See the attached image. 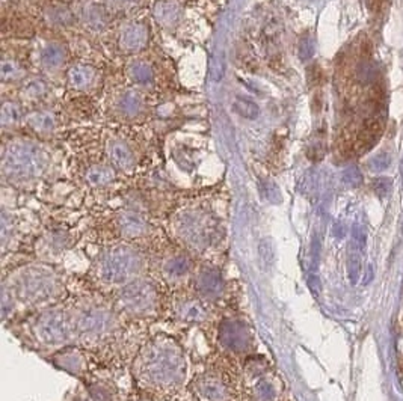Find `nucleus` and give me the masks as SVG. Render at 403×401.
Segmentation results:
<instances>
[{
    "mask_svg": "<svg viewBox=\"0 0 403 401\" xmlns=\"http://www.w3.org/2000/svg\"><path fill=\"white\" fill-rule=\"evenodd\" d=\"M187 369L183 345L165 332L148 338L132 359L135 383L150 401L175 398L189 383Z\"/></svg>",
    "mask_w": 403,
    "mask_h": 401,
    "instance_id": "obj_1",
    "label": "nucleus"
},
{
    "mask_svg": "<svg viewBox=\"0 0 403 401\" xmlns=\"http://www.w3.org/2000/svg\"><path fill=\"white\" fill-rule=\"evenodd\" d=\"M70 312L78 345L91 353H103L124 343L130 324L113 308L108 295L99 290L70 294L63 302Z\"/></svg>",
    "mask_w": 403,
    "mask_h": 401,
    "instance_id": "obj_2",
    "label": "nucleus"
},
{
    "mask_svg": "<svg viewBox=\"0 0 403 401\" xmlns=\"http://www.w3.org/2000/svg\"><path fill=\"white\" fill-rule=\"evenodd\" d=\"M2 294L8 295L14 308L27 312L61 305L70 295L66 274L46 261H29L5 273Z\"/></svg>",
    "mask_w": 403,
    "mask_h": 401,
    "instance_id": "obj_3",
    "label": "nucleus"
},
{
    "mask_svg": "<svg viewBox=\"0 0 403 401\" xmlns=\"http://www.w3.org/2000/svg\"><path fill=\"white\" fill-rule=\"evenodd\" d=\"M151 272V252L141 243L116 240L104 245L91 260L88 278L92 288L111 295Z\"/></svg>",
    "mask_w": 403,
    "mask_h": 401,
    "instance_id": "obj_4",
    "label": "nucleus"
},
{
    "mask_svg": "<svg viewBox=\"0 0 403 401\" xmlns=\"http://www.w3.org/2000/svg\"><path fill=\"white\" fill-rule=\"evenodd\" d=\"M18 329L23 335V341L39 352L55 353L63 347L78 344L66 303L27 312Z\"/></svg>",
    "mask_w": 403,
    "mask_h": 401,
    "instance_id": "obj_5",
    "label": "nucleus"
},
{
    "mask_svg": "<svg viewBox=\"0 0 403 401\" xmlns=\"http://www.w3.org/2000/svg\"><path fill=\"white\" fill-rule=\"evenodd\" d=\"M174 238L178 246L189 250L199 261L216 262L224 241L219 220L204 208H189L174 217Z\"/></svg>",
    "mask_w": 403,
    "mask_h": 401,
    "instance_id": "obj_6",
    "label": "nucleus"
},
{
    "mask_svg": "<svg viewBox=\"0 0 403 401\" xmlns=\"http://www.w3.org/2000/svg\"><path fill=\"white\" fill-rule=\"evenodd\" d=\"M168 291L151 274L124 285L108 295L113 308L130 324H150L165 312Z\"/></svg>",
    "mask_w": 403,
    "mask_h": 401,
    "instance_id": "obj_7",
    "label": "nucleus"
},
{
    "mask_svg": "<svg viewBox=\"0 0 403 401\" xmlns=\"http://www.w3.org/2000/svg\"><path fill=\"white\" fill-rule=\"evenodd\" d=\"M190 401H240L245 394L242 371H236L235 362L219 357V364L206 367L189 380Z\"/></svg>",
    "mask_w": 403,
    "mask_h": 401,
    "instance_id": "obj_8",
    "label": "nucleus"
},
{
    "mask_svg": "<svg viewBox=\"0 0 403 401\" xmlns=\"http://www.w3.org/2000/svg\"><path fill=\"white\" fill-rule=\"evenodd\" d=\"M211 329H213V341L221 357L232 362H243L254 355L256 333L243 315L232 311L221 312L218 320L211 324Z\"/></svg>",
    "mask_w": 403,
    "mask_h": 401,
    "instance_id": "obj_9",
    "label": "nucleus"
},
{
    "mask_svg": "<svg viewBox=\"0 0 403 401\" xmlns=\"http://www.w3.org/2000/svg\"><path fill=\"white\" fill-rule=\"evenodd\" d=\"M198 258L182 246L163 248L151 252L150 274L169 293L186 288L198 266Z\"/></svg>",
    "mask_w": 403,
    "mask_h": 401,
    "instance_id": "obj_10",
    "label": "nucleus"
},
{
    "mask_svg": "<svg viewBox=\"0 0 403 401\" xmlns=\"http://www.w3.org/2000/svg\"><path fill=\"white\" fill-rule=\"evenodd\" d=\"M221 312L222 311L216 306L198 298L186 287L168 293L163 315L177 326L192 329V327L204 326L211 327Z\"/></svg>",
    "mask_w": 403,
    "mask_h": 401,
    "instance_id": "obj_11",
    "label": "nucleus"
},
{
    "mask_svg": "<svg viewBox=\"0 0 403 401\" xmlns=\"http://www.w3.org/2000/svg\"><path fill=\"white\" fill-rule=\"evenodd\" d=\"M49 154L34 142L18 141L6 146L2 158L5 177L13 183H30L38 179L49 167Z\"/></svg>",
    "mask_w": 403,
    "mask_h": 401,
    "instance_id": "obj_12",
    "label": "nucleus"
},
{
    "mask_svg": "<svg viewBox=\"0 0 403 401\" xmlns=\"http://www.w3.org/2000/svg\"><path fill=\"white\" fill-rule=\"evenodd\" d=\"M187 288L221 311L230 308L231 285L224 276V272L218 266V262L198 261Z\"/></svg>",
    "mask_w": 403,
    "mask_h": 401,
    "instance_id": "obj_13",
    "label": "nucleus"
},
{
    "mask_svg": "<svg viewBox=\"0 0 403 401\" xmlns=\"http://www.w3.org/2000/svg\"><path fill=\"white\" fill-rule=\"evenodd\" d=\"M115 228L118 232L120 240L141 243L151 234V224L141 213L133 208L121 210L115 217Z\"/></svg>",
    "mask_w": 403,
    "mask_h": 401,
    "instance_id": "obj_14",
    "label": "nucleus"
},
{
    "mask_svg": "<svg viewBox=\"0 0 403 401\" xmlns=\"http://www.w3.org/2000/svg\"><path fill=\"white\" fill-rule=\"evenodd\" d=\"M87 348L82 345H68L63 347L61 350L51 353L50 361L55 364L58 368L63 369L76 377H89L91 376V362L88 357Z\"/></svg>",
    "mask_w": 403,
    "mask_h": 401,
    "instance_id": "obj_15",
    "label": "nucleus"
},
{
    "mask_svg": "<svg viewBox=\"0 0 403 401\" xmlns=\"http://www.w3.org/2000/svg\"><path fill=\"white\" fill-rule=\"evenodd\" d=\"M73 246V238L67 231H49L42 236L35 246V255L38 261L55 262L58 258L63 257L67 250Z\"/></svg>",
    "mask_w": 403,
    "mask_h": 401,
    "instance_id": "obj_16",
    "label": "nucleus"
},
{
    "mask_svg": "<svg viewBox=\"0 0 403 401\" xmlns=\"http://www.w3.org/2000/svg\"><path fill=\"white\" fill-rule=\"evenodd\" d=\"M283 380L273 368L245 386V395L252 401H280L283 398Z\"/></svg>",
    "mask_w": 403,
    "mask_h": 401,
    "instance_id": "obj_17",
    "label": "nucleus"
},
{
    "mask_svg": "<svg viewBox=\"0 0 403 401\" xmlns=\"http://www.w3.org/2000/svg\"><path fill=\"white\" fill-rule=\"evenodd\" d=\"M148 39V29L141 23H132L121 32L120 46L127 51L141 50Z\"/></svg>",
    "mask_w": 403,
    "mask_h": 401,
    "instance_id": "obj_18",
    "label": "nucleus"
},
{
    "mask_svg": "<svg viewBox=\"0 0 403 401\" xmlns=\"http://www.w3.org/2000/svg\"><path fill=\"white\" fill-rule=\"evenodd\" d=\"M154 17L162 26H175L182 18V6L175 0H161L154 6Z\"/></svg>",
    "mask_w": 403,
    "mask_h": 401,
    "instance_id": "obj_19",
    "label": "nucleus"
},
{
    "mask_svg": "<svg viewBox=\"0 0 403 401\" xmlns=\"http://www.w3.org/2000/svg\"><path fill=\"white\" fill-rule=\"evenodd\" d=\"M109 157L113 166L120 167L124 172H130L135 167V157L130 148L123 142H112L109 145Z\"/></svg>",
    "mask_w": 403,
    "mask_h": 401,
    "instance_id": "obj_20",
    "label": "nucleus"
},
{
    "mask_svg": "<svg viewBox=\"0 0 403 401\" xmlns=\"http://www.w3.org/2000/svg\"><path fill=\"white\" fill-rule=\"evenodd\" d=\"M85 179L91 187H106L115 179V172L109 166H92L87 171Z\"/></svg>",
    "mask_w": 403,
    "mask_h": 401,
    "instance_id": "obj_21",
    "label": "nucleus"
},
{
    "mask_svg": "<svg viewBox=\"0 0 403 401\" xmlns=\"http://www.w3.org/2000/svg\"><path fill=\"white\" fill-rule=\"evenodd\" d=\"M92 77H94V71L88 65H74L68 72L71 87L78 88V89L87 88L88 84L92 82Z\"/></svg>",
    "mask_w": 403,
    "mask_h": 401,
    "instance_id": "obj_22",
    "label": "nucleus"
},
{
    "mask_svg": "<svg viewBox=\"0 0 403 401\" xmlns=\"http://www.w3.org/2000/svg\"><path fill=\"white\" fill-rule=\"evenodd\" d=\"M27 124L38 133H50L55 129V118L47 112H34L27 116Z\"/></svg>",
    "mask_w": 403,
    "mask_h": 401,
    "instance_id": "obj_23",
    "label": "nucleus"
},
{
    "mask_svg": "<svg viewBox=\"0 0 403 401\" xmlns=\"http://www.w3.org/2000/svg\"><path fill=\"white\" fill-rule=\"evenodd\" d=\"M120 108L123 110V113L129 115V116H135L141 112L142 109V98L141 95L137 92H125L123 95V98L120 100Z\"/></svg>",
    "mask_w": 403,
    "mask_h": 401,
    "instance_id": "obj_24",
    "label": "nucleus"
},
{
    "mask_svg": "<svg viewBox=\"0 0 403 401\" xmlns=\"http://www.w3.org/2000/svg\"><path fill=\"white\" fill-rule=\"evenodd\" d=\"M85 20H87L88 26H91L95 30H100L108 23V14L104 13V9L97 6V5H91L85 11Z\"/></svg>",
    "mask_w": 403,
    "mask_h": 401,
    "instance_id": "obj_25",
    "label": "nucleus"
},
{
    "mask_svg": "<svg viewBox=\"0 0 403 401\" xmlns=\"http://www.w3.org/2000/svg\"><path fill=\"white\" fill-rule=\"evenodd\" d=\"M129 76L136 83L147 84L153 82V70L144 62H135L129 68Z\"/></svg>",
    "mask_w": 403,
    "mask_h": 401,
    "instance_id": "obj_26",
    "label": "nucleus"
},
{
    "mask_svg": "<svg viewBox=\"0 0 403 401\" xmlns=\"http://www.w3.org/2000/svg\"><path fill=\"white\" fill-rule=\"evenodd\" d=\"M41 61L47 68H56L63 61V50L59 46H47L41 53Z\"/></svg>",
    "mask_w": 403,
    "mask_h": 401,
    "instance_id": "obj_27",
    "label": "nucleus"
},
{
    "mask_svg": "<svg viewBox=\"0 0 403 401\" xmlns=\"http://www.w3.org/2000/svg\"><path fill=\"white\" fill-rule=\"evenodd\" d=\"M235 109L240 116H243V118H248V120H256L260 113V108L256 103L247 100V98H242V97L236 98Z\"/></svg>",
    "mask_w": 403,
    "mask_h": 401,
    "instance_id": "obj_28",
    "label": "nucleus"
},
{
    "mask_svg": "<svg viewBox=\"0 0 403 401\" xmlns=\"http://www.w3.org/2000/svg\"><path fill=\"white\" fill-rule=\"evenodd\" d=\"M20 109H18V106L14 104V103H5L4 104V108H2V124L4 125H13L16 122L20 121Z\"/></svg>",
    "mask_w": 403,
    "mask_h": 401,
    "instance_id": "obj_29",
    "label": "nucleus"
},
{
    "mask_svg": "<svg viewBox=\"0 0 403 401\" xmlns=\"http://www.w3.org/2000/svg\"><path fill=\"white\" fill-rule=\"evenodd\" d=\"M21 76V68L18 67V63L14 61L5 59L2 62V80L8 82V80H16Z\"/></svg>",
    "mask_w": 403,
    "mask_h": 401,
    "instance_id": "obj_30",
    "label": "nucleus"
},
{
    "mask_svg": "<svg viewBox=\"0 0 403 401\" xmlns=\"http://www.w3.org/2000/svg\"><path fill=\"white\" fill-rule=\"evenodd\" d=\"M23 91L29 98H39L47 92V84L42 80H30Z\"/></svg>",
    "mask_w": 403,
    "mask_h": 401,
    "instance_id": "obj_31",
    "label": "nucleus"
},
{
    "mask_svg": "<svg viewBox=\"0 0 403 401\" xmlns=\"http://www.w3.org/2000/svg\"><path fill=\"white\" fill-rule=\"evenodd\" d=\"M50 20L55 25H70L73 17H71L70 11L67 8L58 6V8L50 9Z\"/></svg>",
    "mask_w": 403,
    "mask_h": 401,
    "instance_id": "obj_32",
    "label": "nucleus"
},
{
    "mask_svg": "<svg viewBox=\"0 0 403 401\" xmlns=\"http://www.w3.org/2000/svg\"><path fill=\"white\" fill-rule=\"evenodd\" d=\"M112 9H127L135 5L136 0H104Z\"/></svg>",
    "mask_w": 403,
    "mask_h": 401,
    "instance_id": "obj_33",
    "label": "nucleus"
},
{
    "mask_svg": "<svg viewBox=\"0 0 403 401\" xmlns=\"http://www.w3.org/2000/svg\"><path fill=\"white\" fill-rule=\"evenodd\" d=\"M240 401H252V400H251V398H249V397H247V398H242V400H240Z\"/></svg>",
    "mask_w": 403,
    "mask_h": 401,
    "instance_id": "obj_34",
    "label": "nucleus"
},
{
    "mask_svg": "<svg viewBox=\"0 0 403 401\" xmlns=\"http://www.w3.org/2000/svg\"><path fill=\"white\" fill-rule=\"evenodd\" d=\"M280 401H287V400H284V398H281V400H280Z\"/></svg>",
    "mask_w": 403,
    "mask_h": 401,
    "instance_id": "obj_35",
    "label": "nucleus"
},
{
    "mask_svg": "<svg viewBox=\"0 0 403 401\" xmlns=\"http://www.w3.org/2000/svg\"><path fill=\"white\" fill-rule=\"evenodd\" d=\"M169 401H173V400H169Z\"/></svg>",
    "mask_w": 403,
    "mask_h": 401,
    "instance_id": "obj_36",
    "label": "nucleus"
}]
</instances>
